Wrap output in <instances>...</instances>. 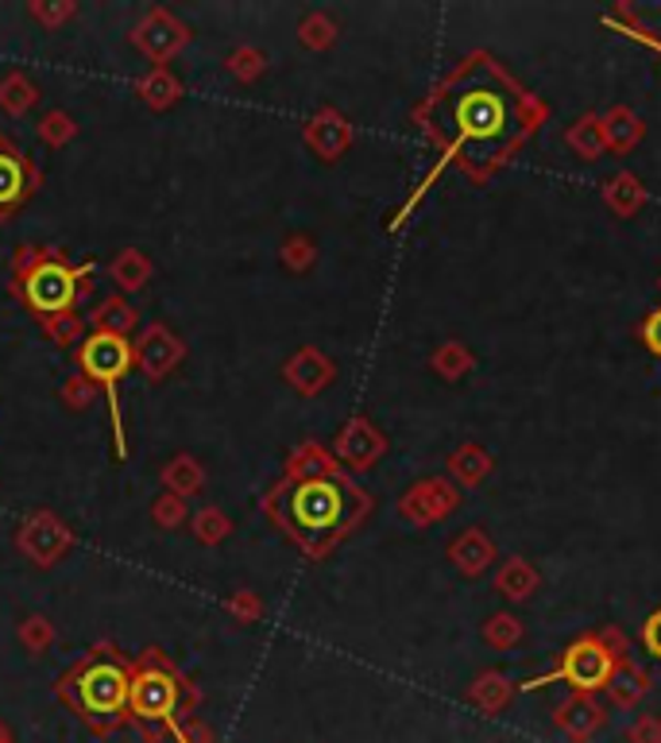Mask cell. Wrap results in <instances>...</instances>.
<instances>
[{"mask_svg": "<svg viewBox=\"0 0 661 743\" xmlns=\"http://www.w3.org/2000/svg\"><path fill=\"white\" fill-rule=\"evenodd\" d=\"M433 132L460 159L496 163L527 132V101L491 63H476L441 89L430 109Z\"/></svg>", "mask_w": 661, "mask_h": 743, "instance_id": "6da1fadb", "label": "cell"}, {"mask_svg": "<svg viewBox=\"0 0 661 743\" xmlns=\"http://www.w3.org/2000/svg\"><path fill=\"white\" fill-rule=\"evenodd\" d=\"M128 681H132V670L124 666V658H117L112 650H97L58 681V697L94 732L109 735L128 720Z\"/></svg>", "mask_w": 661, "mask_h": 743, "instance_id": "7a4b0ae2", "label": "cell"}, {"mask_svg": "<svg viewBox=\"0 0 661 743\" xmlns=\"http://www.w3.org/2000/svg\"><path fill=\"white\" fill-rule=\"evenodd\" d=\"M348 504H353L348 488L337 481V476H325V473L302 476V481L286 484V488L275 496L279 519H283L286 530L306 546H322V542H329L337 530H345L348 515H353Z\"/></svg>", "mask_w": 661, "mask_h": 743, "instance_id": "3957f363", "label": "cell"}, {"mask_svg": "<svg viewBox=\"0 0 661 743\" xmlns=\"http://www.w3.org/2000/svg\"><path fill=\"white\" fill-rule=\"evenodd\" d=\"M182 704V681L174 678V670L159 658H143L132 670V681H128V717L136 724H143L151 735H159L163 728H174L178 743H189L186 728L174 724Z\"/></svg>", "mask_w": 661, "mask_h": 743, "instance_id": "277c9868", "label": "cell"}, {"mask_svg": "<svg viewBox=\"0 0 661 743\" xmlns=\"http://www.w3.org/2000/svg\"><path fill=\"white\" fill-rule=\"evenodd\" d=\"M78 283H82L78 271L66 268V263L55 260V256H43V260L24 276V299L40 317L71 314L74 302H78Z\"/></svg>", "mask_w": 661, "mask_h": 743, "instance_id": "5b68a950", "label": "cell"}, {"mask_svg": "<svg viewBox=\"0 0 661 743\" xmlns=\"http://www.w3.org/2000/svg\"><path fill=\"white\" fill-rule=\"evenodd\" d=\"M136 353L132 345H128V337H120V333H101L97 330L94 337L82 345V368H86L89 380L105 384L109 388V399L117 403V380L120 376H128V368H132Z\"/></svg>", "mask_w": 661, "mask_h": 743, "instance_id": "8992f818", "label": "cell"}, {"mask_svg": "<svg viewBox=\"0 0 661 743\" xmlns=\"http://www.w3.org/2000/svg\"><path fill=\"white\" fill-rule=\"evenodd\" d=\"M611 674H615L611 650L596 639H581L576 647H568L557 678L568 681L573 689H581V693H592V689H604L611 681Z\"/></svg>", "mask_w": 661, "mask_h": 743, "instance_id": "52a82bcc", "label": "cell"}, {"mask_svg": "<svg viewBox=\"0 0 661 743\" xmlns=\"http://www.w3.org/2000/svg\"><path fill=\"white\" fill-rule=\"evenodd\" d=\"M32 182H35V171L24 159V151H20L9 136H0V217L12 214V209L32 194Z\"/></svg>", "mask_w": 661, "mask_h": 743, "instance_id": "ba28073f", "label": "cell"}, {"mask_svg": "<svg viewBox=\"0 0 661 743\" xmlns=\"http://www.w3.org/2000/svg\"><path fill=\"white\" fill-rule=\"evenodd\" d=\"M557 724L565 728L568 735H576V740H588V735L604 724V712H599V704L592 701L588 693H581V697H573V701L561 704Z\"/></svg>", "mask_w": 661, "mask_h": 743, "instance_id": "9c48e42d", "label": "cell"}, {"mask_svg": "<svg viewBox=\"0 0 661 743\" xmlns=\"http://www.w3.org/2000/svg\"><path fill=\"white\" fill-rule=\"evenodd\" d=\"M182 40H186V32H182V28L174 24L171 17H163V12H155V17H151L148 24L140 28L143 51H148V55H155V58H166Z\"/></svg>", "mask_w": 661, "mask_h": 743, "instance_id": "30bf717a", "label": "cell"}, {"mask_svg": "<svg viewBox=\"0 0 661 743\" xmlns=\"http://www.w3.org/2000/svg\"><path fill=\"white\" fill-rule=\"evenodd\" d=\"M174 356H178V345H174L171 333H166V330H148V337H143V348H140L143 368H148L151 376H163V372L174 364Z\"/></svg>", "mask_w": 661, "mask_h": 743, "instance_id": "8fae6325", "label": "cell"}, {"mask_svg": "<svg viewBox=\"0 0 661 743\" xmlns=\"http://www.w3.org/2000/svg\"><path fill=\"white\" fill-rule=\"evenodd\" d=\"M607 689H611L615 704L635 709V701H642V693H646V678L638 670H615L611 681H607Z\"/></svg>", "mask_w": 661, "mask_h": 743, "instance_id": "7c38bea8", "label": "cell"}, {"mask_svg": "<svg viewBox=\"0 0 661 743\" xmlns=\"http://www.w3.org/2000/svg\"><path fill=\"white\" fill-rule=\"evenodd\" d=\"M112 276H117L120 287L136 291V287H143V279H148V263H143L136 252H128V256H120V260L112 263Z\"/></svg>", "mask_w": 661, "mask_h": 743, "instance_id": "4fadbf2b", "label": "cell"}, {"mask_svg": "<svg viewBox=\"0 0 661 743\" xmlns=\"http://www.w3.org/2000/svg\"><path fill=\"white\" fill-rule=\"evenodd\" d=\"M132 322H136V314H132V306H128V302H105L101 317H97L101 333H120V337H124V330Z\"/></svg>", "mask_w": 661, "mask_h": 743, "instance_id": "5bb4252c", "label": "cell"}, {"mask_svg": "<svg viewBox=\"0 0 661 743\" xmlns=\"http://www.w3.org/2000/svg\"><path fill=\"white\" fill-rule=\"evenodd\" d=\"M35 101V86H28L24 78H9L4 86H0V105H9L12 112H20V109H28V105Z\"/></svg>", "mask_w": 661, "mask_h": 743, "instance_id": "9a60e30c", "label": "cell"}, {"mask_svg": "<svg viewBox=\"0 0 661 743\" xmlns=\"http://www.w3.org/2000/svg\"><path fill=\"white\" fill-rule=\"evenodd\" d=\"M630 740L635 743H661V720H638L635 728H630Z\"/></svg>", "mask_w": 661, "mask_h": 743, "instance_id": "2e32d148", "label": "cell"}, {"mask_svg": "<svg viewBox=\"0 0 661 743\" xmlns=\"http://www.w3.org/2000/svg\"><path fill=\"white\" fill-rule=\"evenodd\" d=\"M197 527H202V535H205V538H213V535H217V538H220V535H225V530H229V523L220 519V515L205 512V515H202V519H197Z\"/></svg>", "mask_w": 661, "mask_h": 743, "instance_id": "e0dca14e", "label": "cell"}, {"mask_svg": "<svg viewBox=\"0 0 661 743\" xmlns=\"http://www.w3.org/2000/svg\"><path fill=\"white\" fill-rule=\"evenodd\" d=\"M642 639H646V647H650V655H658V658H661V612L650 620V624H646Z\"/></svg>", "mask_w": 661, "mask_h": 743, "instance_id": "ac0fdd59", "label": "cell"}, {"mask_svg": "<svg viewBox=\"0 0 661 743\" xmlns=\"http://www.w3.org/2000/svg\"><path fill=\"white\" fill-rule=\"evenodd\" d=\"M646 341H650V345L661 353V314L650 317V325H646Z\"/></svg>", "mask_w": 661, "mask_h": 743, "instance_id": "d6986e66", "label": "cell"}]
</instances>
